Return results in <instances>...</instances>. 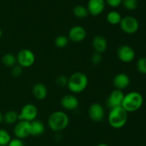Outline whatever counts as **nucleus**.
<instances>
[{"instance_id": "f257e3e1", "label": "nucleus", "mask_w": 146, "mask_h": 146, "mask_svg": "<svg viewBox=\"0 0 146 146\" xmlns=\"http://www.w3.org/2000/svg\"><path fill=\"white\" fill-rule=\"evenodd\" d=\"M88 84V78L85 73L76 72L68 78L67 87L73 93H81L86 90Z\"/></svg>"}, {"instance_id": "f03ea898", "label": "nucleus", "mask_w": 146, "mask_h": 146, "mask_svg": "<svg viewBox=\"0 0 146 146\" xmlns=\"http://www.w3.org/2000/svg\"><path fill=\"white\" fill-rule=\"evenodd\" d=\"M128 118V113L122 107H116L110 110L108 121L110 126L114 129H120L124 127Z\"/></svg>"}, {"instance_id": "7ed1b4c3", "label": "nucleus", "mask_w": 146, "mask_h": 146, "mask_svg": "<svg viewBox=\"0 0 146 146\" xmlns=\"http://www.w3.org/2000/svg\"><path fill=\"white\" fill-rule=\"evenodd\" d=\"M48 125L54 132H60L66 128L69 123L68 115L63 111H55L48 118Z\"/></svg>"}, {"instance_id": "20e7f679", "label": "nucleus", "mask_w": 146, "mask_h": 146, "mask_svg": "<svg viewBox=\"0 0 146 146\" xmlns=\"http://www.w3.org/2000/svg\"><path fill=\"white\" fill-rule=\"evenodd\" d=\"M143 103V97L138 92H131L124 95L122 102V107L128 113L137 111L139 110Z\"/></svg>"}, {"instance_id": "39448f33", "label": "nucleus", "mask_w": 146, "mask_h": 146, "mask_svg": "<svg viewBox=\"0 0 146 146\" xmlns=\"http://www.w3.org/2000/svg\"><path fill=\"white\" fill-rule=\"evenodd\" d=\"M119 24L121 30L127 34H135L139 29V23L137 19L131 16L122 18Z\"/></svg>"}, {"instance_id": "423d86ee", "label": "nucleus", "mask_w": 146, "mask_h": 146, "mask_svg": "<svg viewBox=\"0 0 146 146\" xmlns=\"http://www.w3.org/2000/svg\"><path fill=\"white\" fill-rule=\"evenodd\" d=\"M16 57L18 64L22 67H31L35 62V55L34 52L29 49L20 50Z\"/></svg>"}, {"instance_id": "0eeeda50", "label": "nucleus", "mask_w": 146, "mask_h": 146, "mask_svg": "<svg viewBox=\"0 0 146 146\" xmlns=\"http://www.w3.org/2000/svg\"><path fill=\"white\" fill-rule=\"evenodd\" d=\"M38 115V109L31 103H28L23 106L21 111L19 113V120H25L32 122L36 120Z\"/></svg>"}, {"instance_id": "6e6552de", "label": "nucleus", "mask_w": 146, "mask_h": 146, "mask_svg": "<svg viewBox=\"0 0 146 146\" xmlns=\"http://www.w3.org/2000/svg\"><path fill=\"white\" fill-rule=\"evenodd\" d=\"M14 134L16 137L24 139L31 135V122L19 120L14 127Z\"/></svg>"}, {"instance_id": "1a4fd4ad", "label": "nucleus", "mask_w": 146, "mask_h": 146, "mask_svg": "<svg viewBox=\"0 0 146 146\" xmlns=\"http://www.w3.org/2000/svg\"><path fill=\"white\" fill-rule=\"evenodd\" d=\"M118 60L124 63H130L134 60L135 56V51L130 46L123 44L121 45L116 51Z\"/></svg>"}, {"instance_id": "9d476101", "label": "nucleus", "mask_w": 146, "mask_h": 146, "mask_svg": "<svg viewBox=\"0 0 146 146\" xmlns=\"http://www.w3.org/2000/svg\"><path fill=\"white\" fill-rule=\"evenodd\" d=\"M124 95L125 94L123 93V90H117V89L113 90L107 98L106 105L108 106L110 110L114 108V107H120L122 105Z\"/></svg>"}, {"instance_id": "9b49d317", "label": "nucleus", "mask_w": 146, "mask_h": 146, "mask_svg": "<svg viewBox=\"0 0 146 146\" xmlns=\"http://www.w3.org/2000/svg\"><path fill=\"white\" fill-rule=\"evenodd\" d=\"M88 116L94 122H101L105 117V110L100 103L95 102L90 105L88 108Z\"/></svg>"}, {"instance_id": "f8f14e48", "label": "nucleus", "mask_w": 146, "mask_h": 146, "mask_svg": "<svg viewBox=\"0 0 146 146\" xmlns=\"http://www.w3.org/2000/svg\"><path fill=\"white\" fill-rule=\"evenodd\" d=\"M105 7V0H88L86 8L88 14L93 17H96L104 11Z\"/></svg>"}, {"instance_id": "ddd939ff", "label": "nucleus", "mask_w": 146, "mask_h": 146, "mask_svg": "<svg viewBox=\"0 0 146 146\" xmlns=\"http://www.w3.org/2000/svg\"><path fill=\"white\" fill-rule=\"evenodd\" d=\"M86 37V31L82 26H74L68 31V39L74 42H81L85 40Z\"/></svg>"}, {"instance_id": "4468645a", "label": "nucleus", "mask_w": 146, "mask_h": 146, "mask_svg": "<svg viewBox=\"0 0 146 146\" xmlns=\"http://www.w3.org/2000/svg\"><path fill=\"white\" fill-rule=\"evenodd\" d=\"M61 104L65 110L72 111L78 108L79 101L78 99L73 94H66L61 98Z\"/></svg>"}, {"instance_id": "2eb2a0df", "label": "nucleus", "mask_w": 146, "mask_h": 146, "mask_svg": "<svg viewBox=\"0 0 146 146\" xmlns=\"http://www.w3.org/2000/svg\"><path fill=\"white\" fill-rule=\"evenodd\" d=\"M130 77L125 73H118L113 79V84L115 89L123 90L128 87L130 84Z\"/></svg>"}, {"instance_id": "dca6fc26", "label": "nucleus", "mask_w": 146, "mask_h": 146, "mask_svg": "<svg viewBox=\"0 0 146 146\" xmlns=\"http://www.w3.org/2000/svg\"><path fill=\"white\" fill-rule=\"evenodd\" d=\"M92 47L95 52L100 53V54L105 52L108 47L106 39L102 35L96 36L92 40Z\"/></svg>"}, {"instance_id": "f3484780", "label": "nucleus", "mask_w": 146, "mask_h": 146, "mask_svg": "<svg viewBox=\"0 0 146 146\" xmlns=\"http://www.w3.org/2000/svg\"><path fill=\"white\" fill-rule=\"evenodd\" d=\"M32 93L36 99L42 100L46 97L48 91L45 84L41 82H37L33 86Z\"/></svg>"}, {"instance_id": "a211bd4d", "label": "nucleus", "mask_w": 146, "mask_h": 146, "mask_svg": "<svg viewBox=\"0 0 146 146\" xmlns=\"http://www.w3.org/2000/svg\"><path fill=\"white\" fill-rule=\"evenodd\" d=\"M45 131L44 123L38 120H34L31 122V135L39 136Z\"/></svg>"}, {"instance_id": "6ab92c4d", "label": "nucleus", "mask_w": 146, "mask_h": 146, "mask_svg": "<svg viewBox=\"0 0 146 146\" xmlns=\"http://www.w3.org/2000/svg\"><path fill=\"white\" fill-rule=\"evenodd\" d=\"M106 19L107 21L111 25H117V24H120L121 19H122V17L118 11L113 10L108 13Z\"/></svg>"}, {"instance_id": "aec40b11", "label": "nucleus", "mask_w": 146, "mask_h": 146, "mask_svg": "<svg viewBox=\"0 0 146 146\" xmlns=\"http://www.w3.org/2000/svg\"><path fill=\"white\" fill-rule=\"evenodd\" d=\"M73 14L78 19L86 18L89 14L86 7L83 5H80V4L76 5L73 8Z\"/></svg>"}, {"instance_id": "412c9836", "label": "nucleus", "mask_w": 146, "mask_h": 146, "mask_svg": "<svg viewBox=\"0 0 146 146\" xmlns=\"http://www.w3.org/2000/svg\"><path fill=\"white\" fill-rule=\"evenodd\" d=\"M3 120L7 124H14L19 120V113L14 110H9L3 116Z\"/></svg>"}, {"instance_id": "4be33fe9", "label": "nucleus", "mask_w": 146, "mask_h": 146, "mask_svg": "<svg viewBox=\"0 0 146 146\" xmlns=\"http://www.w3.org/2000/svg\"><path fill=\"white\" fill-rule=\"evenodd\" d=\"M3 64L7 67H12L17 64V57L11 53H7L4 54L1 59Z\"/></svg>"}, {"instance_id": "5701e85b", "label": "nucleus", "mask_w": 146, "mask_h": 146, "mask_svg": "<svg viewBox=\"0 0 146 146\" xmlns=\"http://www.w3.org/2000/svg\"><path fill=\"white\" fill-rule=\"evenodd\" d=\"M11 139V136L7 130L0 128V146L8 145Z\"/></svg>"}, {"instance_id": "b1692460", "label": "nucleus", "mask_w": 146, "mask_h": 146, "mask_svg": "<svg viewBox=\"0 0 146 146\" xmlns=\"http://www.w3.org/2000/svg\"><path fill=\"white\" fill-rule=\"evenodd\" d=\"M68 41H69V39L66 36L59 35L56 37L55 40H54V44L56 45V47H58V48H64L68 45Z\"/></svg>"}, {"instance_id": "393cba45", "label": "nucleus", "mask_w": 146, "mask_h": 146, "mask_svg": "<svg viewBox=\"0 0 146 146\" xmlns=\"http://www.w3.org/2000/svg\"><path fill=\"white\" fill-rule=\"evenodd\" d=\"M122 4L127 10L133 11L138 7V0H123Z\"/></svg>"}, {"instance_id": "a878e982", "label": "nucleus", "mask_w": 146, "mask_h": 146, "mask_svg": "<svg viewBox=\"0 0 146 146\" xmlns=\"http://www.w3.org/2000/svg\"><path fill=\"white\" fill-rule=\"evenodd\" d=\"M136 67L140 73L143 74H146V57H142L138 60Z\"/></svg>"}, {"instance_id": "bb28decb", "label": "nucleus", "mask_w": 146, "mask_h": 146, "mask_svg": "<svg viewBox=\"0 0 146 146\" xmlns=\"http://www.w3.org/2000/svg\"><path fill=\"white\" fill-rule=\"evenodd\" d=\"M56 84L59 87H65L67 86L68 83V78L64 75H59L56 78Z\"/></svg>"}, {"instance_id": "cd10ccee", "label": "nucleus", "mask_w": 146, "mask_h": 146, "mask_svg": "<svg viewBox=\"0 0 146 146\" xmlns=\"http://www.w3.org/2000/svg\"><path fill=\"white\" fill-rule=\"evenodd\" d=\"M11 72L12 76H14V77H19V76L22 74V67H21L19 64H15V65L11 67Z\"/></svg>"}, {"instance_id": "c85d7f7f", "label": "nucleus", "mask_w": 146, "mask_h": 146, "mask_svg": "<svg viewBox=\"0 0 146 146\" xmlns=\"http://www.w3.org/2000/svg\"><path fill=\"white\" fill-rule=\"evenodd\" d=\"M103 58H102V56H101V54L98 52H95L92 54L91 57V61L92 62V64H98L101 62L102 61Z\"/></svg>"}, {"instance_id": "c756f323", "label": "nucleus", "mask_w": 146, "mask_h": 146, "mask_svg": "<svg viewBox=\"0 0 146 146\" xmlns=\"http://www.w3.org/2000/svg\"><path fill=\"white\" fill-rule=\"evenodd\" d=\"M7 146H25V145H24V142L22 141L21 139L16 137V138L11 139V140H10V142L9 143L8 145Z\"/></svg>"}, {"instance_id": "7c9ffc66", "label": "nucleus", "mask_w": 146, "mask_h": 146, "mask_svg": "<svg viewBox=\"0 0 146 146\" xmlns=\"http://www.w3.org/2000/svg\"><path fill=\"white\" fill-rule=\"evenodd\" d=\"M123 0H105V2L112 8H116L122 4Z\"/></svg>"}, {"instance_id": "2f4dec72", "label": "nucleus", "mask_w": 146, "mask_h": 146, "mask_svg": "<svg viewBox=\"0 0 146 146\" xmlns=\"http://www.w3.org/2000/svg\"><path fill=\"white\" fill-rule=\"evenodd\" d=\"M2 121H3V115L2 114H1V112H0V124H1V123Z\"/></svg>"}, {"instance_id": "473e14b6", "label": "nucleus", "mask_w": 146, "mask_h": 146, "mask_svg": "<svg viewBox=\"0 0 146 146\" xmlns=\"http://www.w3.org/2000/svg\"><path fill=\"white\" fill-rule=\"evenodd\" d=\"M96 146H109V145H107V144H105V143H101V144L97 145Z\"/></svg>"}, {"instance_id": "72a5a7b5", "label": "nucleus", "mask_w": 146, "mask_h": 146, "mask_svg": "<svg viewBox=\"0 0 146 146\" xmlns=\"http://www.w3.org/2000/svg\"><path fill=\"white\" fill-rule=\"evenodd\" d=\"M1 36H2V31H1V29H0V39H1Z\"/></svg>"}, {"instance_id": "f704fd0d", "label": "nucleus", "mask_w": 146, "mask_h": 146, "mask_svg": "<svg viewBox=\"0 0 146 146\" xmlns=\"http://www.w3.org/2000/svg\"></svg>"}]
</instances>
